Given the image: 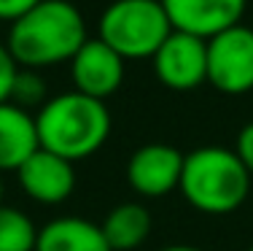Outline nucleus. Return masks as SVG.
I'll return each instance as SVG.
<instances>
[{
	"instance_id": "f257e3e1",
	"label": "nucleus",
	"mask_w": 253,
	"mask_h": 251,
	"mask_svg": "<svg viewBox=\"0 0 253 251\" xmlns=\"http://www.w3.org/2000/svg\"><path fill=\"white\" fill-rule=\"evenodd\" d=\"M86 44V22L68 0H41L33 11L11 22L8 51L19 68L43 70L70 62Z\"/></svg>"
},
{
	"instance_id": "f03ea898",
	"label": "nucleus",
	"mask_w": 253,
	"mask_h": 251,
	"mask_svg": "<svg viewBox=\"0 0 253 251\" xmlns=\"http://www.w3.org/2000/svg\"><path fill=\"white\" fill-rule=\"evenodd\" d=\"M38 146L68 162H81L97 154L111 135V111L102 100L81 92L49 98L35 113Z\"/></svg>"
},
{
	"instance_id": "7ed1b4c3",
	"label": "nucleus",
	"mask_w": 253,
	"mask_h": 251,
	"mask_svg": "<svg viewBox=\"0 0 253 251\" xmlns=\"http://www.w3.org/2000/svg\"><path fill=\"white\" fill-rule=\"evenodd\" d=\"M251 173L240 162L234 149L200 146L183 154L180 195L191 208L208 216H226L245 205L251 197Z\"/></svg>"
},
{
	"instance_id": "20e7f679",
	"label": "nucleus",
	"mask_w": 253,
	"mask_h": 251,
	"mask_svg": "<svg viewBox=\"0 0 253 251\" xmlns=\"http://www.w3.org/2000/svg\"><path fill=\"white\" fill-rule=\"evenodd\" d=\"M172 33L159 0H113L100 14L97 38L124 59L154 57Z\"/></svg>"
},
{
	"instance_id": "39448f33",
	"label": "nucleus",
	"mask_w": 253,
	"mask_h": 251,
	"mask_svg": "<svg viewBox=\"0 0 253 251\" xmlns=\"http://www.w3.org/2000/svg\"><path fill=\"white\" fill-rule=\"evenodd\" d=\"M208 84L224 95L253 89V30L234 25L208 41Z\"/></svg>"
},
{
	"instance_id": "423d86ee",
	"label": "nucleus",
	"mask_w": 253,
	"mask_h": 251,
	"mask_svg": "<svg viewBox=\"0 0 253 251\" xmlns=\"http://www.w3.org/2000/svg\"><path fill=\"white\" fill-rule=\"evenodd\" d=\"M154 73L167 89L189 92L208 81V41L172 30L156 49Z\"/></svg>"
},
{
	"instance_id": "0eeeda50",
	"label": "nucleus",
	"mask_w": 253,
	"mask_h": 251,
	"mask_svg": "<svg viewBox=\"0 0 253 251\" xmlns=\"http://www.w3.org/2000/svg\"><path fill=\"white\" fill-rule=\"evenodd\" d=\"M124 65L126 59L116 54L108 44H102L100 38H86V44L70 59L73 89L105 103L124 84Z\"/></svg>"
},
{
	"instance_id": "6e6552de",
	"label": "nucleus",
	"mask_w": 253,
	"mask_h": 251,
	"mask_svg": "<svg viewBox=\"0 0 253 251\" xmlns=\"http://www.w3.org/2000/svg\"><path fill=\"white\" fill-rule=\"evenodd\" d=\"M183 154L167 143H146L126 162V181L140 197H165L180 187Z\"/></svg>"
},
{
	"instance_id": "1a4fd4ad",
	"label": "nucleus",
	"mask_w": 253,
	"mask_h": 251,
	"mask_svg": "<svg viewBox=\"0 0 253 251\" xmlns=\"http://www.w3.org/2000/svg\"><path fill=\"white\" fill-rule=\"evenodd\" d=\"M172 30L210 41L243 22L248 0H159Z\"/></svg>"
},
{
	"instance_id": "9d476101",
	"label": "nucleus",
	"mask_w": 253,
	"mask_h": 251,
	"mask_svg": "<svg viewBox=\"0 0 253 251\" xmlns=\"http://www.w3.org/2000/svg\"><path fill=\"white\" fill-rule=\"evenodd\" d=\"M19 184L30 200L41 205H59L76 189V167L73 162L57 157V154L38 149L25 165L16 170Z\"/></svg>"
},
{
	"instance_id": "9b49d317",
	"label": "nucleus",
	"mask_w": 253,
	"mask_h": 251,
	"mask_svg": "<svg viewBox=\"0 0 253 251\" xmlns=\"http://www.w3.org/2000/svg\"><path fill=\"white\" fill-rule=\"evenodd\" d=\"M38 149V130L33 113L14 105L11 100L0 103V173H16Z\"/></svg>"
},
{
	"instance_id": "f8f14e48",
	"label": "nucleus",
	"mask_w": 253,
	"mask_h": 251,
	"mask_svg": "<svg viewBox=\"0 0 253 251\" xmlns=\"http://www.w3.org/2000/svg\"><path fill=\"white\" fill-rule=\"evenodd\" d=\"M35 251H111L100 224L84 216H57L38 230Z\"/></svg>"
},
{
	"instance_id": "ddd939ff",
	"label": "nucleus",
	"mask_w": 253,
	"mask_h": 251,
	"mask_svg": "<svg viewBox=\"0 0 253 251\" xmlns=\"http://www.w3.org/2000/svg\"><path fill=\"white\" fill-rule=\"evenodd\" d=\"M151 213L140 202H122L100 224L111 251H135L151 235Z\"/></svg>"
},
{
	"instance_id": "4468645a",
	"label": "nucleus",
	"mask_w": 253,
	"mask_h": 251,
	"mask_svg": "<svg viewBox=\"0 0 253 251\" xmlns=\"http://www.w3.org/2000/svg\"><path fill=\"white\" fill-rule=\"evenodd\" d=\"M38 227L25 211L0 205V251H35Z\"/></svg>"
},
{
	"instance_id": "2eb2a0df",
	"label": "nucleus",
	"mask_w": 253,
	"mask_h": 251,
	"mask_svg": "<svg viewBox=\"0 0 253 251\" xmlns=\"http://www.w3.org/2000/svg\"><path fill=\"white\" fill-rule=\"evenodd\" d=\"M46 84L41 79L38 70H27V68H19L16 73V81H14V89H11V103L19 105V108H35V105H43L46 103Z\"/></svg>"
},
{
	"instance_id": "dca6fc26",
	"label": "nucleus",
	"mask_w": 253,
	"mask_h": 251,
	"mask_svg": "<svg viewBox=\"0 0 253 251\" xmlns=\"http://www.w3.org/2000/svg\"><path fill=\"white\" fill-rule=\"evenodd\" d=\"M16 73H19V65L11 57L8 46L0 44V103H8L11 100V89H14Z\"/></svg>"
},
{
	"instance_id": "f3484780",
	"label": "nucleus",
	"mask_w": 253,
	"mask_h": 251,
	"mask_svg": "<svg viewBox=\"0 0 253 251\" xmlns=\"http://www.w3.org/2000/svg\"><path fill=\"white\" fill-rule=\"evenodd\" d=\"M234 154L240 157V162L245 165V170L251 173L253 178V122H248L237 135V146H234Z\"/></svg>"
},
{
	"instance_id": "a211bd4d",
	"label": "nucleus",
	"mask_w": 253,
	"mask_h": 251,
	"mask_svg": "<svg viewBox=\"0 0 253 251\" xmlns=\"http://www.w3.org/2000/svg\"><path fill=\"white\" fill-rule=\"evenodd\" d=\"M38 3L41 0H0V22H16Z\"/></svg>"
},
{
	"instance_id": "6ab92c4d",
	"label": "nucleus",
	"mask_w": 253,
	"mask_h": 251,
	"mask_svg": "<svg viewBox=\"0 0 253 251\" xmlns=\"http://www.w3.org/2000/svg\"><path fill=\"white\" fill-rule=\"evenodd\" d=\"M159 251H202V249L186 246V243H172V246H165V249H159Z\"/></svg>"
},
{
	"instance_id": "aec40b11",
	"label": "nucleus",
	"mask_w": 253,
	"mask_h": 251,
	"mask_svg": "<svg viewBox=\"0 0 253 251\" xmlns=\"http://www.w3.org/2000/svg\"><path fill=\"white\" fill-rule=\"evenodd\" d=\"M0 205H3V178H0Z\"/></svg>"
},
{
	"instance_id": "412c9836",
	"label": "nucleus",
	"mask_w": 253,
	"mask_h": 251,
	"mask_svg": "<svg viewBox=\"0 0 253 251\" xmlns=\"http://www.w3.org/2000/svg\"><path fill=\"white\" fill-rule=\"evenodd\" d=\"M248 251H253V243H251V249H248Z\"/></svg>"
}]
</instances>
